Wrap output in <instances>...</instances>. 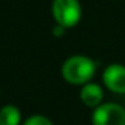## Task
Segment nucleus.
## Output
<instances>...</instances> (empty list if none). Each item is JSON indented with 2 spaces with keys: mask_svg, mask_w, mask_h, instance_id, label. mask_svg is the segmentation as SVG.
Here are the masks:
<instances>
[{
  "mask_svg": "<svg viewBox=\"0 0 125 125\" xmlns=\"http://www.w3.org/2000/svg\"><path fill=\"white\" fill-rule=\"evenodd\" d=\"M94 72L96 63L90 57L83 54L68 57L62 65V77L66 83L74 85H84L85 83H90V80L94 77Z\"/></svg>",
  "mask_w": 125,
  "mask_h": 125,
  "instance_id": "f257e3e1",
  "label": "nucleus"
},
{
  "mask_svg": "<svg viewBox=\"0 0 125 125\" xmlns=\"http://www.w3.org/2000/svg\"><path fill=\"white\" fill-rule=\"evenodd\" d=\"M52 15L56 24L72 28L81 19V5L78 0H53Z\"/></svg>",
  "mask_w": 125,
  "mask_h": 125,
  "instance_id": "f03ea898",
  "label": "nucleus"
},
{
  "mask_svg": "<svg viewBox=\"0 0 125 125\" xmlns=\"http://www.w3.org/2000/svg\"><path fill=\"white\" fill-rule=\"evenodd\" d=\"M93 125H125V109L116 103H103L94 107Z\"/></svg>",
  "mask_w": 125,
  "mask_h": 125,
  "instance_id": "7ed1b4c3",
  "label": "nucleus"
},
{
  "mask_svg": "<svg viewBox=\"0 0 125 125\" xmlns=\"http://www.w3.org/2000/svg\"><path fill=\"white\" fill-rule=\"evenodd\" d=\"M103 84L116 94H125V66L119 63L109 65L103 72Z\"/></svg>",
  "mask_w": 125,
  "mask_h": 125,
  "instance_id": "20e7f679",
  "label": "nucleus"
},
{
  "mask_svg": "<svg viewBox=\"0 0 125 125\" xmlns=\"http://www.w3.org/2000/svg\"><path fill=\"white\" fill-rule=\"evenodd\" d=\"M80 97H81V100H83V103L85 106H88V107H97L99 104H102L103 90L96 83H85L81 87Z\"/></svg>",
  "mask_w": 125,
  "mask_h": 125,
  "instance_id": "39448f33",
  "label": "nucleus"
},
{
  "mask_svg": "<svg viewBox=\"0 0 125 125\" xmlns=\"http://www.w3.org/2000/svg\"><path fill=\"white\" fill-rule=\"evenodd\" d=\"M21 112L13 104H6L0 109V125H19Z\"/></svg>",
  "mask_w": 125,
  "mask_h": 125,
  "instance_id": "423d86ee",
  "label": "nucleus"
},
{
  "mask_svg": "<svg viewBox=\"0 0 125 125\" xmlns=\"http://www.w3.org/2000/svg\"><path fill=\"white\" fill-rule=\"evenodd\" d=\"M24 125H53V124L49 118H46L43 115H32L25 119Z\"/></svg>",
  "mask_w": 125,
  "mask_h": 125,
  "instance_id": "0eeeda50",
  "label": "nucleus"
},
{
  "mask_svg": "<svg viewBox=\"0 0 125 125\" xmlns=\"http://www.w3.org/2000/svg\"><path fill=\"white\" fill-rule=\"evenodd\" d=\"M65 27H62V25H59V24H56L54 27H53V30H52V32H53V35L54 37H62L63 35V32H65Z\"/></svg>",
  "mask_w": 125,
  "mask_h": 125,
  "instance_id": "6e6552de",
  "label": "nucleus"
}]
</instances>
